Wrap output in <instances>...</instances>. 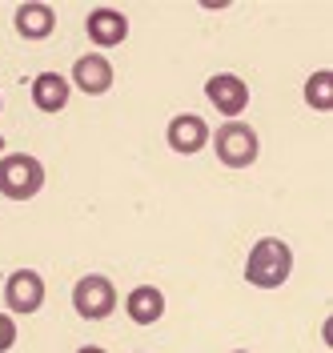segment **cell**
<instances>
[{"instance_id":"obj_7","label":"cell","mask_w":333,"mask_h":353,"mask_svg":"<svg viewBox=\"0 0 333 353\" xmlns=\"http://www.w3.org/2000/svg\"><path fill=\"white\" fill-rule=\"evenodd\" d=\"M165 141H169V149L181 157H193L201 153L205 145H209V125L201 121L197 112H181L169 121V129H165Z\"/></svg>"},{"instance_id":"obj_1","label":"cell","mask_w":333,"mask_h":353,"mask_svg":"<svg viewBox=\"0 0 333 353\" xmlns=\"http://www.w3.org/2000/svg\"><path fill=\"white\" fill-rule=\"evenodd\" d=\"M293 273V249L281 237H261L245 257V281L257 289H281Z\"/></svg>"},{"instance_id":"obj_13","label":"cell","mask_w":333,"mask_h":353,"mask_svg":"<svg viewBox=\"0 0 333 353\" xmlns=\"http://www.w3.org/2000/svg\"><path fill=\"white\" fill-rule=\"evenodd\" d=\"M305 105L317 109V112L333 109V72L330 68H317L310 81H305Z\"/></svg>"},{"instance_id":"obj_15","label":"cell","mask_w":333,"mask_h":353,"mask_svg":"<svg viewBox=\"0 0 333 353\" xmlns=\"http://www.w3.org/2000/svg\"><path fill=\"white\" fill-rule=\"evenodd\" d=\"M321 337H325V341L333 345V317H325V325H321Z\"/></svg>"},{"instance_id":"obj_6","label":"cell","mask_w":333,"mask_h":353,"mask_svg":"<svg viewBox=\"0 0 333 353\" xmlns=\"http://www.w3.org/2000/svg\"><path fill=\"white\" fill-rule=\"evenodd\" d=\"M205 97H209V105L221 112L225 121H237L249 109V85L241 77H233V72H213L205 81Z\"/></svg>"},{"instance_id":"obj_14","label":"cell","mask_w":333,"mask_h":353,"mask_svg":"<svg viewBox=\"0 0 333 353\" xmlns=\"http://www.w3.org/2000/svg\"><path fill=\"white\" fill-rule=\"evenodd\" d=\"M17 345V321L8 313H0V353H8Z\"/></svg>"},{"instance_id":"obj_12","label":"cell","mask_w":333,"mask_h":353,"mask_svg":"<svg viewBox=\"0 0 333 353\" xmlns=\"http://www.w3.org/2000/svg\"><path fill=\"white\" fill-rule=\"evenodd\" d=\"M125 309H129V317H133L137 325H157V321L165 317V293L157 285H137L133 293H129Z\"/></svg>"},{"instance_id":"obj_3","label":"cell","mask_w":333,"mask_h":353,"mask_svg":"<svg viewBox=\"0 0 333 353\" xmlns=\"http://www.w3.org/2000/svg\"><path fill=\"white\" fill-rule=\"evenodd\" d=\"M209 141H213V149H217V161L229 165V169H249L257 153H261V141H257V132L249 129L245 121H225L217 132H209Z\"/></svg>"},{"instance_id":"obj_9","label":"cell","mask_w":333,"mask_h":353,"mask_svg":"<svg viewBox=\"0 0 333 353\" xmlns=\"http://www.w3.org/2000/svg\"><path fill=\"white\" fill-rule=\"evenodd\" d=\"M85 32H89L92 44H101V48H117V44H125L129 37V17L121 12V8H92L89 21H85Z\"/></svg>"},{"instance_id":"obj_16","label":"cell","mask_w":333,"mask_h":353,"mask_svg":"<svg viewBox=\"0 0 333 353\" xmlns=\"http://www.w3.org/2000/svg\"><path fill=\"white\" fill-rule=\"evenodd\" d=\"M77 353H105V350H101V345H81Z\"/></svg>"},{"instance_id":"obj_10","label":"cell","mask_w":333,"mask_h":353,"mask_svg":"<svg viewBox=\"0 0 333 353\" xmlns=\"http://www.w3.org/2000/svg\"><path fill=\"white\" fill-rule=\"evenodd\" d=\"M17 32H21L24 41H48L52 32H57V8L52 4H41V0H28L17 8Z\"/></svg>"},{"instance_id":"obj_18","label":"cell","mask_w":333,"mask_h":353,"mask_svg":"<svg viewBox=\"0 0 333 353\" xmlns=\"http://www.w3.org/2000/svg\"><path fill=\"white\" fill-rule=\"evenodd\" d=\"M233 353H249V350H233Z\"/></svg>"},{"instance_id":"obj_2","label":"cell","mask_w":333,"mask_h":353,"mask_svg":"<svg viewBox=\"0 0 333 353\" xmlns=\"http://www.w3.org/2000/svg\"><path fill=\"white\" fill-rule=\"evenodd\" d=\"M45 189V165L32 153H4L0 157V197L32 201Z\"/></svg>"},{"instance_id":"obj_5","label":"cell","mask_w":333,"mask_h":353,"mask_svg":"<svg viewBox=\"0 0 333 353\" xmlns=\"http://www.w3.org/2000/svg\"><path fill=\"white\" fill-rule=\"evenodd\" d=\"M4 301H8V317H28L45 305V277L37 269H17L8 281H4Z\"/></svg>"},{"instance_id":"obj_8","label":"cell","mask_w":333,"mask_h":353,"mask_svg":"<svg viewBox=\"0 0 333 353\" xmlns=\"http://www.w3.org/2000/svg\"><path fill=\"white\" fill-rule=\"evenodd\" d=\"M112 81H117V72H112V65L105 61V52H85V57H77V65H72V85L81 88V92L101 97V92L112 88Z\"/></svg>"},{"instance_id":"obj_4","label":"cell","mask_w":333,"mask_h":353,"mask_svg":"<svg viewBox=\"0 0 333 353\" xmlns=\"http://www.w3.org/2000/svg\"><path fill=\"white\" fill-rule=\"evenodd\" d=\"M72 309L85 317V321H105L117 309V285H112L105 273H89L72 285Z\"/></svg>"},{"instance_id":"obj_17","label":"cell","mask_w":333,"mask_h":353,"mask_svg":"<svg viewBox=\"0 0 333 353\" xmlns=\"http://www.w3.org/2000/svg\"><path fill=\"white\" fill-rule=\"evenodd\" d=\"M0 157H4V137H0Z\"/></svg>"},{"instance_id":"obj_11","label":"cell","mask_w":333,"mask_h":353,"mask_svg":"<svg viewBox=\"0 0 333 353\" xmlns=\"http://www.w3.org/2000/svg\"><path fill=\"white\" fill-rule=\"evenodd\" d=\"M68 92H72V85H68V77H61V72L32 77V105L41 112H61L68 105Z\"/></svg>"}]
</instances>
